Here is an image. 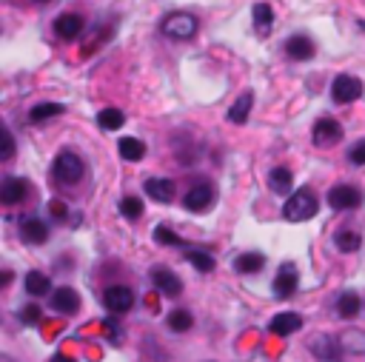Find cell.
Masks as SVG:
<instances>
[{
  "mask_svg": "<svg viewBox=\"0 0 365 362\" xmlns=\"http://www.w3.org/2000/svg\"><path fill=\"white\" fill-rule=\"evenodd\" d=\"M40 317H43V311H40L38 306H23V311H20V320H23L26 325H38Z\"/></svg>",
  "mask_w": 365,
  "mask_h": 362,
  "instance_id": "cell-34",
  "label": "cell"
},
{
  "mask_svg": "<svg viewBox=\"0 0 365 362\" xmlns=\"http://www.w3.org/2000/svg\"><path fill=\"white\" fill-rule=\"evenodd\" d=\"M283 214H286V220H291V223H306V220H311V217L317 214V197H314V191L297 189V194L288 197Z\"/></svg>",
  "mask_w": 365,
  "mask_h": 362,
  "instance_id": "cell-1",
  "label": "cell"
},
{
  "mask_svg": "<svg viewBox=\"0 0 365 362\" xmlns=\"http://www.w3.org/2000/svg\"><path fill=\"white\" fill-rule=\"evenodd\" d=\"M286 52H288L294 60H311V57H314V43H311L306 35H297V38H288Z\"/></svg>",
  "mask_w": 365,
  "mask_h": 362,
  "instance_id": "cell-20",
  "label": "cell"
},
{
  "mask_svg": "<svg viewBox=\"0 0 365 362\" xmlns=\"http://www.w3.org/2000/svg\"><path fill=\"white\" fill-rule=\"evenodd\" d=\"M300 328H302V317L294 314V311H283V314H277L268 322V331H271V334H277V337H291L294 331H300Z\"/></svg>",
  "mask_w": 365,
  "mask_h": 362,
  "instance_id": "cell-12",
  "label": "cell"
},
{
  "mask_svg": "<svg viewBox=\"0 0 365 362\" xmlns=\"http://www.w3.org/2000/svg\"><path fill=\"white\" fill-rule=\"evenodd\" d=\"M117 148H120V157L129 160V163H137V160H143V155H146V143L137 140V137H123Z\"/></svg>",
  "mask_w": 365,
  "mask_h": 362,
  "instance_id": "cell-23",
  "label": "cell"
},
{
  "mask_svg": "<svg viewBox=\"0 0 365 362\" xmlns=\"http://www.w3.org/2000/svg\"><path fill=\"white\" fill-rule=\"evenodd\" d=\"M103 306L111 311V314H126L132 306H134V291L129 285H111L106 288L103 294Z\"/></svg>",
  "mask_w": 365,
  "mask_h": 362,
  "instance_id": "cell-5",
  "label": "cell"
},
{
  "mask_svg": "<svg viewBox=\"0 0 365 362\" xmlns=\"http://www.w3.org/2000/svg\"><path fill=\"white\" fill-rule=\"evenodd\" d=\"M155 239H157L160 246H182V239H180L171 228H166V226H160V228L155 231Z\"/></svg>",
  "mask_w": 365,
  "mask_h": 362,
  "instance_id": "cell-33",
  "label": "cell"
},
{
  "mask_svg": "<svg viewBox=\"0 0 365 362\" xmlns=\"http://www.w3.org/2000/svg\"><path fill=\"white\" fill-rule=\"evenodd\" d=\"M291 183H294V177L288 168H274L271 177H268V186L277 191V194H288L291 191Z\"/></svg>",
  "mask_w": 365,
  "mask_h": 362,
  "instance_id": "cell-26",
  "label": "cell"
},
{
  "mask_svg": "<svg viewBox=\"0 0 365 362\" xmlns=\"http://www.w3.org/2000/svg\"><path fill=\"white\" fill-rule=\"evenodd\" d=\"M49 362H75V359H72V356H66V354H54Z\"/></svg>",
  "mask_w": 365,
  "mask_h": 362,
  "instance_id": "cell-38",
  "label": "cell"
},
{
  "mask_svg": "<svg viewBox=\"0 0 365 362\" xmlns=\"http://www.w3.org/2000/svg\"><path fill=\"white\" fill-rule=\"evenodd\" d=\"M359 29H362V32H365V20H359Z\"/></svg>",
  "mask_w": 365,
  "mask_h": 362,
  "instance_id": "cell-39",
  "label": "cell"
},
{
  "mask_svg": "<svg viewBox=\"0 0 365 362\" xmlns=\"http://www.w3.org/2000/svg\"><path fill=\"white\" fill-rule=\"evenodd\" d=\"M186 260L200 271V274H208V271H215V257L208 251H200V249H189L186 251Z\"/></svg>",
  "mask_w": 365,
  "mask_h": 362,
  "instance_id": "cell-27",
  "label": "cell"
},
{
  "mask_svg": "<svg viewBox=\"0 0 365 362\" xmlns=\"http://www.w3.org/2000/svg\"><path fill=\"white\" fill-rule=\"evenodd\" d=\"M83 26L86 23H83L80 15H60L54 20V32H57V38H63V40H75V38H80Z\"/></svg>",
  "mask_w": 365,
  "mask_h": 362,
  "instance_id": "cell-13",
  "label": "cell"
},
{
  "mask_svg": "<svg viewBox=\"0 0 365 362\" xmlns=\"http://www.w3.org/2000/svg\"><path fill=\"white\" fill-rule=\"evenodd\" d=\"M337 340H340L343 354H354V356L365 354V331L362 328H348V331H343Z\"/></svg>",
  "mask_w": 365,
  "mask_h": 362,
  "instance_id": "cell-16",
  "label": "cell"
},
{
  "mask_svg": "<svg viewBox=\"0 0 365 362\" xmlns=\"http://www.w3.org/2000/svg\"><path fill=\"white\" fill-rule=\"evenodd\" d=\"M359 308H362V299H359L354 291H345V294L337 297V314H340L343 320H354V317L359 314Z\"/></svg>",
  "mask_w": 365,
  "mask_h": 362,
  "instance_id": "cell-22",
  "label": "cell"
},
{
  "mask_svg": "<svg viewBox=\"0 0 365 362\" xmlns=\"http://www.w3.org/2000/svg\"><path fill=\"white\" fill-rule=\"evenodd\" d=\"M343 140V126L337 123V120H331V117H323L314 123V143L328 148V145H337Z\"/></svg>",
  "mask_w": 365,
  "mask_h": 362,
  "instance_id": "cell-8",
  "label": "cell"
},
{
  "mask_svg": "<svg viewBox=\"0 0 365 362\" xmlns=\"http://www.w3.org/2000/svg\"><path fill=\"white\" fill-rule=\"evenodd\" d=\"M251 106H254V95L251 92H242L237 100H234V106L228 109V123H234V126H242L249 120V114H251Z\"/></svg>",
  "mask_w": 365,
  "mask_h": 362,
  "instance_id": "cell-18",
  "label": "cell"
},
{
  "mask_svg": "<svg viewBox=\"0 0 365 362\" xmlns=\"http://www.w3.org/2000/svg\"><path fill=\"white\" fill-rule=\"evenodd\" d=\"M163 35L171 38V40H189L197 35V17L189 15V12H174L163 20Z\"/></svg>",
  "mask_w": 365,
  "mask_h": 362,
  "instance_id": "cell-3",
  "label": "cell"
},
{
  "mask_svg": "<svg viewBox=\"0 0 365 362\" xmlns=\"http://www.w3.org/2000/svg\"><path fill=\"white\" fill-rule=\"evenodd\" d=\"M194 325V317L186 311V308H174L171 314H169V328L171 331H177V334H182V331H189Z\"/></svg>",
  "mask_w": 365,
  "mask_h": 362,
  "instance_id": "cell-31",
  "label": "cell"
},
{
  "mask_svg": "<svg viewBox=\"0 0 365 362\" xmlns=\"http://www.w3.org/2000/svg\"><path fill=\"white\" fill-rule=\"evenodd\" d=\"M334 246H337L343 254H354V251H359V246H362V237L357 234V231H337L334 234Z\"/></svg>",
  "mask_w": 365,
  "mask_h": 362,
  "instance_id": "cell-25",
  "label": "cell"
},
{
  "mask_svg": "<svg viewBox=\"0 0 365 362\" xmlns=\"http://www.w3.org/2000/svg\"><path fill=\"white\" fill-rule=\"evenodd\" d=\"M211 200H215V191L200 183V186H194L186 197H182V205H186L189 211H205L211 205Z\"/></svg>",
  "mask_w": 365,
  "mask_h": 362,
  "instance_id": "cell-19",
  "label": "cell"
},
{
  "mask_svg": "<svg viewBox=\"0 0 365 362\" xmlns=\"http://www.w3.org/2000/svg\"><path fill=\"white\" fill-rule=\"evenodd\" d=\"M331 97L337 100V103H343V106L359 100V97H362V83H359V77H354V74L334 77V83H331Z\"/></svg>",
  "mask_w": 365,
  "mask_h": 362,
  "instance_id": "cell-4",
  "label": "cell"
},
{
  "mask_svg": "<svg viewBox=\"0 0 365 362\" xmlns=\"http://www.w3.org/2000/svg\"><path fill=\"white\" fill-rule=\"evenodd\" d=\"M52 174H54L57 183L72 186V183H77V180L86 174V166H83V160H80L77 155H72V152H60L57 160H54V166H52Z\"/></svg>",
  "mask_w": 365,
  "mask_h": 362,
  "instance_id": "cell-2",
  "label": "cell"
},
{
  "mask_svg": "<svg viewBox=\"0 0 365 362\" xmlns=\"http://www.w3.org/2000/svg\"><path fill=\"white\" fill-rule=\"evenodd\" d=\"M57 114H63V106L60 103H40L29 111V120H32V123H43V120H52Z\"/></svg>",
  "mask_w": 365,
  "mask_h": 362,
  "instance_id": "cell-28",
  "label": "cell"
},
{
  "mask_svg": "<svg viewBox=\"0 0 365 362\" xmlns=\"http://www.w3.org/2000/svg\"><path fill=\"white\" fill-rule=\"evenodd\" d=\"M38 3H49V0H38Z\"/></svg>",
  "mask_w": 365,
  "mask_h": 362,
  "instance_id": "cell-40",
  "label": "cell"
},
{
  "mask_svg": "<svg viewBox=\"0 0 365 362\" xmlns=\"http://www.w3.org/2000/svg\"><path fill=\"white\" fill-rule=\"evenodd\" d=\"M151 283H155V288L160 294H166V297H177L182 291L180 277L174 274V271H169V268H151Z\"/></svg>",
  "mask_w": 365,
  "mask_h": 362,
  "instance_id": "cell-10",
  "label": "cell"
},
{
  "mask_svg": "<svg viewBox=\"0 0 365 362\" xmlns=\"http://www.w3.org/2000/svg\"><path fill=\"white\" fill-rule=\"evenodd\" d=\"M263 265H265V257L257 254V251H246L234 260V268L240 274H257V271H263Z\"/></svg>",
  "mask_w": 365,
  "mask_h": 362,
  "instance_id": "cell-21",
  "label": "cell"
},
{
  "mask_svg": "<svg viewBox=\"0 0 365 362\" xmlns=\"http://www.w3.org/2000/svg\"><path fill=\"white\" fill-rule=\"evenodd\" d=\"M26 197V180L20 177H6L3 186H0V203L3 205H15Z\"/></svg>",
  "mask_w": 365,
  "mask_h": 362,
  "instance_id": "cell-17",
  "label": "cell"
},
{
  "mask_svg": "<svg viewBox=\"0 0 365 362\" xmlns=\"http://www.w3.org/2000/svg\"><path fill=\"white\" fill-rule=\"evenodd\" d=\"M348 160H351L354 166H365V140H359V143H354V145L348 148Z\"/></svg>",
  "mask_w": 365,
  "mask_h": 362,
  "instance_id": "cell-35",
  "label": "cell"
},
{
  "mask_svg": "<svg viewBox=\"0 0 365 362\" xmlns=\"http://www.w3.org/2000/svg\"><path fill=\"white\" fill-rule=\"evenodd\" d=\"M328 205L337 208V211H351L362 205V191L354 186H334L328 191Z\"/></svg>",
  "mask_w": 365,
  "mask_h": 362,
  "instance_id": "cell-6",
  "label": "cell"
},
{
  "mask_svg": "<svg viewBox=\"0 0 365 362\" xmlns=\"http://www.w3.org/2000/svg\"><path fill=\"white\" fill-rule=\"evenodd\" d=\"M120 214H123L126 220H140L143 217V200L140 197H123L120 200Z\"/></svg>",
  "mask_w": 365,
  "mask_h": 362,
  "instance_id": "cell-32",
  "label": "cell"
},
{
  "mask_svg": "<svg viewBox=\"0 0 365 362\" xmlns=\"http://www.w3.org/2000/svg\"><path fill=\"white\" fill-rule=\"evenodd\" d=\"M15 157V137L6 132L3 134V160H12Z\"/></svg>",
  "mask_w": 365,
  "mask_h": 362,
  "instance_id": "cell-36",
  "label": "cell"
},
{
  "mask_svg": "<svg viewBox=\"0 0 365 362\" xmlns=\"http://www.w3.org/2000/svg\"><path fill=\"white\" fill-rule=\"evenodd\" d=\"M20 237L26 239V243L40 246V243H46V239H49V228H46V223H43V220H38V217H29V220H23V223H20Z\"/></svg>",
  "mask_w": 365,
  "mask_h": 362,
  "instance_id": "cell-14",
  "label": "cell"
},
{
  "mask_svg": "<svg viewBox=\"0 0 365 362\" xmlns=\"http://www.w3.org/2000/svg\"><path fill=\"white\" fill-rule=\"evenodd\" d=\"M123 111L120 109H103L100 114H98V123H100V129H106V132H114V129H120L123 126Z\"/></svg>",
  "mask_w": 365,
  "mask_h": 362,
  "instance_id": "cell-30",
  "label": "cell"
},
{
  "mask_svg": "<svg viewBox=\"0 0 365 362\" xmlns=\"http://www.w3.org/2000/svg\"><path fill=\"white\" fill-rule=\"evenodd\" d=\"M52 214H54V220H66L69 211H66V205L60 203V200H54V203H52Z\"/></svg>",
  "mask_w": 365,
  "mask_h": 362,
  "instance_id": "cell-37",
  "label": "cell"
},
{
  "mask_svg": "<svg viewBox=\"0 0 365 362\" xmlns=\"http://www.w3.org/2000/svg\"><path fill=\"white\" fill-rule=\"evenodd\" d=\"M251 15H254V23H257V32H260V35H268V29H271V23H274L271 6H268V3H257V6L251 9Z\"/></svg>",
  "mask_w": 365,
  "mask_h": 362,
  "instance_id": "cell-29",
  "label": "cell"
},
{
  "mask_svg": "<svg viewBox=\"0 0 365 362\" xmlns=\"http://www.w3.org/2000/svg\"><path fill=\"white\" fill-rule=\"evenodd\" d=\"M52 308H54L57 314H77V311H80V297H77V291L69 288V285L57 288V291L52 294Z\"/></svg>",
  "mask_w": 365,
  "mask_h": 362,
  "instance_id": "cell-11",
  "label": "cell"
},
{
  "mask_svg": "<svg viewBox=\"0 0 365 362\" xmlns=\"http://www.w3.org/2000/svg\"><path fill=\"white\" fill-rule=\"evenodd\" d=\"M146 194L157 203H171L174 200V183L166 177H151V180H146Z\"/></svg>",
  "mask_w": 365,
  "mask_h": 362,
  "instance_id": "cell-15",
  "label": "cell"
},
{
  "mask_svg": "<svg viewBox=\"0 0 365 362\" xmlns=\"http://www.w3.org/2000/svg\"><path fill=\"white\" fill-rule=\"evenodd\" d=\"M26 291L32 297H46L52 291V280L46 274H40V271H29L26 274Z\"/></svg>",
  "mask_w": 365,
  "mask_h": 362,
  "instance_id": "cell-24",
  "label": "cell"
},
{
  "mask_svg": "<svg viewBox=\"0 0 365 362\" xmlns=\"http://www.w3.org/2000/svg\"><path fill=\"white\" fill-rule=\"evenodd\" d=\"M297 283H300L297 265L294 262H283L280 271H277V277H274V297H277V299H288L297 291Z\"/></svg>",
  "mask_w": 365,
  "mask_h": 362,
  "instance_id": "cell-7",
  "label": "cell"
},
{
  "mask_svg": "<svg viewBox=\"0 0 365 362\" xmlns=\"http://www.w3.org/2000/svg\"><path fill=\"white\" fill-rule=\"evenodd\" d=\"M309 348H311V354H314L320 362H337V359H340V354H343V348H340V340L325 337V334L314 337V340L309 343Z\"/></svg>",
  "mask_w": 365,
  "mask_h": 362,
  "instance_id": "cell-9",
  "label": "cell"
}]
</instances>
